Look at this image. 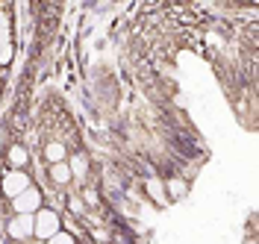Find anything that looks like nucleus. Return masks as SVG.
<instances>
[{
  "mask_svg": "<svg viewBox=\"0 0 259 244\" xmlns=\"http://www.w3.org/2000/svg\"><path fill=\"white\" fill-rule=\"evenodd\" d=\"M48 244H80V241H77V238H74L68 229H59V232H56V235H53Z\"/></svg>",
  "mask_w": 259,
  "mask_h": 244,
  "instance_id": "nucleus-13",
  "label": "nucleus"
},
{
  "mask_svg": "<svg viewBox=\"0 0 259 244\" xmlns=\"http://www.w3.org/2000/svg\"><path fill=\"white\" fill-rule=\"evenodd\" d=\"M65 209H68V215H71V218H85V215H89V209H85V203H82L80 200V194H74V191H71V194L65 197Z\"/></svg>",
  "mask_w": 259,
  "mask_h": 244,
  "instance_id": "nucleus-12",
  "label": "nucleus"
},
{
  "mask_svg": "<svg viewBox=\"0 0 259 244\" xmlns=\"http://www.w3.org/2000/svg\"><path fill=\"white\" fill-rule=\"evenodd\" d=\"M162 185H165V197H168V203L186 200L189 191H192V179L186 177V174H180V171H168V174H162Z\"/></svg>",
  "mask_w": 259,
  "mask_h": 244,
  "instance_id": "nucleus-3",
  "label": "nucleus"
},
{
  "mask_svg": "<svg viewBox=\"0 0 259 244\" xmlns=\"http://www.w3.org/2000/svg\"><path fill=\"white\" fill-rule=\"evenodd\" d=\"M45 206V191L41 188H27L24 194H18L15 200H9V209L12 215H35V212Z\"/></svg>",
  "mask_w": 259,
  "mask_h": 244,
  "instance_id": "nucleus-4",
  "label": "nucleus"
},
{
  "mask_svg": "<svg viewBox=\"0 0 259 244\" xmlns=\"http://www.w3.org/2000/svg\"><path fill=\"white\" fill-rule=\"evenodd\" d=\"M80 200L85 203V209H89V212L100 209V206H103V191H100L97 185H89V182H85V185L80 188Z\"/></svg>",
  "mask_w": 259,
  "mask_h": 244,
  "instance_id": "nucleus-11",
  "label": "nucleus"
},
{
  "mask_svg": "<svg viewBox=\"0 0 259 244\" xmlns=\"http://www.w3.org/2000/svg\"><path fill=\"white\" fill-rule=\"evenodd\" d=\"M68 168H71V177H74V182H80V185H85L89 182V174H92V159H89V153L85 150H74V153H68Z\"/></svg>",
  "mask_w": 259,
  "mask_h": 244,
  "instance_id": "nucleus-7",
  "label": "nucleus"
},
{
  "mask_svg": "<svg viewBox=\"0 0 259 244\" xmlns=\"http://www.w3.org/2000/svg\"><path fill=\"white\" fill-rule=\"evenodd\" d=\"M35 182H32L30 171H3V177H0V191H3V197L6 200H15L18 194H24L27 188H32Z\"/></svg>",
  "mask_w": 259,
  "mask_h": 244,
  "instance_id": "nucleus-2",
  "label": "nucleus"
},
{
  "mask_svg": "<svg viewBox=\"0 0 259 244\" xmlns=\"http://www.w3.org/2000/svg\"><path fill=\"white\" fill-rule=\"evenodd\" d=\"M6 235L15 244H27L32 238V215H12L6 221Z\"/></svg>",
  "mask_w": 259,
  "mask_h": 244,
  "instance_id": "nucleus-5",
  "label": "nucleus"
},
{
  "mask_svg": "<svg viewBox=\"0 0 259 244\" xmlns=\"http://www.w3.org/2000/svg\"><path fill=\"white\" fill-rule=\"evenodd\" d=\"M68 144L65 141H59V138H48L45 144H41V159H45V165H56V162H65L68 159Z\"/></svg>",
  "mask_w": 259,
  "mask_h": 244,
  "instance_id": "nucleus-9",
  "label": "nucleus"
},
{
  "mask_svg": "<svg viewBox=\"0 0 259 244\" xmlns=\"http://www.w3.org/2000/svg\"><path fill=\"white\" fill-rule=\"evenodd\" d=\"M45 171H48V179L53 182V185H59V188H65V185H71V182H74V177H71V168H68V162L45 165Z\"/></svg>",
  "mask_w": 259,
  "mask_h": 244,
  "instance_id": "nucleus-10",
  "label": "nucleus"
},
{
  "mask_svg": "<svg viewBox=\"0 0 259 244\" xmlns=\"http://www.w3.org/2000/svg\"><path fill=\"white\" fill-rule=\"evenodd\" d=\"M59 229H62V215L53 209V206H41V209L32 215V238L50 241Z\"/></svg>",
  "mask_w": 259,
  "mask_h": 244,
  "instance_id": "nucleus-1",
  "label": "nucleus"
},
{
  "mask_svg": "<svg viewBox=\"0 0 259 244\" xmlns=\"http://www.w3.org/2000/svg\"><path fill=\"white\" fill-rule=\"evenodd\" d=\"M142 194H145V200H150L156 209L168 206V197H165V185H162V177H156V174H147V177L142 179Z\"/></svg>",
  "mask_w": 259,
  "mask_h": 244,
  "instance_id": "nucleus-8",
  "label": "nucleus"
},
{
  "mask_svg": "<svg viewBox=\"0 0 259 244\" xmlns=\"http://www.w3.org/2000/svg\"><path fill=\"white\" fill-rule=\"evenodd\" d=\"M0 85H3V74H0Z\"/></svg>",
  "mask_w": 259,
  "mask_h": 244,
  "instance_id": "nucleus-14",
  "label": "nucleus"
},
{
  "mask_svg": "<svg viewBox=\"0 0 259 244\" xmlns=\"http://www.w3.org/2000/svg\"><path fill=\"white\" fill-rule=\"evenodd\" d=\"M3 162L9 165V171H30V147L12 141L3 150Z\"/></svg>",
  "mask_w": 259,
  "mask_h": 244,
  "instance_id": "nucleus-6",
  "label": "nucleus"
}]
</instances>
